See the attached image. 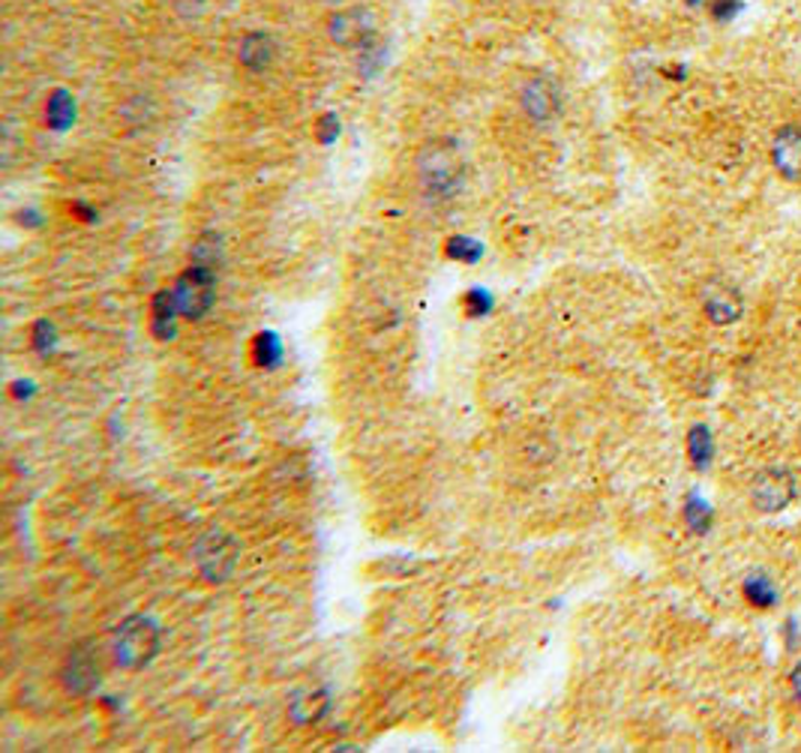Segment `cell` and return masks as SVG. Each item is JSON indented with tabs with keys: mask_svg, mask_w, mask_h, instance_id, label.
Instances as JSON below:
<instances>
[{
	"mask_svg": "<svg viewBox=\"0 0 801 753\" xmlns=\"http://www.w3.org/2000/svg\"><path fill=\"white\" fill-rule=\"evenodd\" d=\"M418 178H421L426 201L444 205V201L456 199V192L463 189L465 180L460 147L451 138H435L430 145H423L421 157H418Z\"/></svg>",
	"mask_w": 801,
	"mask_h": 753,
	"instance_id": "obj_1",
	"label": "cell"
},
{
	"mask_svg": "<svg viewBox=\"0 0 801 753\" xmlns=\"http://www.w3.org/2000/svg\"><path fill=\"white\" fill-rule=\"evenodd\" d=\"M159 651V628L148 616H129L112 639V658L120 670H145Z\"/></svg>",
	"mask_w": 801,
	"mask_h": 753,
	"instance_id": "obj_2",
	"label": "cell"
},
{
	"mask_svg": "<svg viewBox=\"0 0 801 753\" xmlns=\"http://www.w3.org/2000/svg\"><path fill=\"white\" fill-rule=\"evenodd\" d=\"M238 558H241V546L232 534L220 532V529L204 534L196 546V565L208 583H225L234 574Z\"/></svg>",
	"mask_w": 801,
	"mask_h": 753,
	"instance_id": "obj_3",
	"label": "cell"
},
{
	"mask_svg": "<svg viewBox=\"0 0 801 753\" xmlns=\"http://www.w3.org/2000/svg\"><path fill=\"white\" fill-rule=\"evenodd\" d=\"M213 285H217V268L208 264H190V271L180 276L171 294H175V304L183 318H201L213 306Z\"/></svg>",
	"mask_w": 801,
	"mask_h": 753,
	"instance_id": "obj_4",
	"label": "cell"
},
{
	"mask_svg": "<svg viewBox=\"0 0 801 753\" xmlns=\"http://www.w3.org/2000/svg\"><path fill=\"white\" fill-rule=\"evenodd\" d=\"M99 681H103V663H99V655H96L94 646L91 642L75 646L66 655L64 667H61V684L66 688V693L91 697L99 688Z\"/></svg>",
	"mask_w": 801,
	"mask_h": 753,
	"instance_id": "obj_5",
	"label": "cell"
},
{
	"mask_svg": "<svg viewBox=\"0 0 801 753\" xmlns=\"http://www.w3.org/2000/svg\"><path fill=\"white\" fill-rule=\"evenodd\" d=\"M795 499V481L787 469L759 471L750 483V502L762 513H778Z\"/></svg>",
	"mask_w": 801,
	"mask_h": 753,
	"instance_id": "obj_6",
	"label": "cell"
},
{
	"mask_svg": "<svg viewBox=\"0 0 801 753\" xmlns=\"http://www.w3.org/2000/svg\"><path fill=\"white\" fill-rule=\"evenodd\" d=\"M330 36L342 49H367L372 36H376V19L363 7L342 10L330 19Z\"/></svg>",
	"mask_w": 801,
	"mask_h": 753,
	"instance_id": "obj_7",
	"label": "cell"
},
{
	"mask_svg": "<svg viewBox=\"0 0 801 753\" xmlns=\"http://www.w3.org/2000/svg\"><path fill=\"white\" fill-rule=\"evenodd\" d=\"M703 310H706L708 322L715 325H733L745 313V297L736 285L729 283H708L703 292Z\"/></svg>",
	"mask_w": 801,
	"mask_h": 753,
	"instance_id": "obj_8",
	"label": "cell"
},
{
	"mask_svg": "<svg viewBox=\"0 0 801 753\" xmlns=\"http://www.w3.org/2000/svg\"><path fill=\"white\" fill-rule=\"evenodd\" d=\"M771 163L783 180H801V124L783 126L774 136Z\"/></svg>",
	"mask_w": 801,
	"mask_h": 753,
	"instance_id": "obj_9",
	"label": "cell"
},
{
	"mask_svg": "<svg viewBox=\"0 0 801 753\" xmlns=\"http://www.w3.org/2000/svg\"><path fill=\"white\" fill-rule=\"evenodd\" d=\"M523 108H526V115L531 117V121H538V124L552 121L561 108V94L559 87H556V82H549L544 75L531 79V82L526 84V91H523Z\"/></svg>",
	"mask_w": 801,
	"mask_h": 753,
	"instance_id": "obj_10",
	"label": "cell"
},
{
	"mask_svg": "<svg viewBox=\"0 0 801 753\" xmlns=\"http://www.w3.org/2000/svg\"><path fill=\"white\" fill-rule=\"evenodd\" d=\"M330 709V700H327L325 691H309V693H301L292 700L288 705V718L297 723V726H309V723L322 721Z\"/></svg>",
	"mask_w": 801,
	"mask_h": 753,
	"instance_id": "obj_11",
	"label": "cell"
},
{
	"mask_svg": "<svg viewBox=\"0 0 801 753\" xmlns=\"http://www.w3.org/2000/svg\"><path fill=\"white\" fill-rule=\"evenodd\" d=\"M250 360H253V367L259 369L280 367V360H283V343H280V336L271 334V331L255 334L253 339H250Z\"/></svg>",
	"mask_w": 801,
	"mask_h": 753,
	"instance_id": "obj_12",
	"label": "cell"
},
{
	"mask_svg": "<svg viewBox=\"0 0 801 753\" xmlns=\"http://www.w3.org/2000/svg\"><path fill=\"white\" fill-rule=\"evenodd\" d=\"M271 61H274V42H271V36H264V33H250L241 45L243 66L253 70V73H259V70H264Z\"/></svg>",
	"mask_w": 801,
	"mask_h": 753,
	"instance_id": "obj_13",
	"label": "cell"
},
{
	"mask_svg": "<svg viewBox=\"0 0 801 753\" xmlns=\"http://www.w3.org/2000/svg\"><path fill=\"white\" fill-rule=\"evenodd\" d=\"M745 597H748V604H753V607L769 609L778 604V586L766 574H748V579H745Z\"/></svg>",
	"mask_w": 801,
	"mask_h": 753,
	"instance_id": "obj_14",
	"label": "cell"
},
{
	"mask_svg": "<svg viewBox=\"0 0 801 753\" xmlns=\"http://www.w3.org/2000/svg\"><path fill=\"white\" fill-rule=\"evenodd\" d=\"M687 453L694 460L696 469H706L712 462V453H715V441H712V432L708 427H694L691 436H687Z\"/></svg>",
	"mask_w": 801,
	"mask_h": 753,
	"instance_id": "obj_15",
	"label": "cell"
},
{
	"mask_svg": "<svg viewBox=\"0 0 801 753\" xmlns=\"http://www.w3.org/2000/svg\"><path fill=\"white\" fill-rule=\"evenodd\" d=\"M45 115H49V124L52 126H66L75 117V103L70 100V94L57 91V94H52V100H49Z\"/></svg>",
	"mask_w": 801,
	"mask_h": 753,
	"instance_id": "obj_16",
	"label": "cell"
},
{
	"mask_svg": "<svg viewBox=\"0 0 801 753\" xmlns=\"http://www.w3.org/2000/svg\"><path fill=\"white\" fill-rule=\"evenodd\" d=\"M685 520L696 534H706L708 525H712V508L699 495H691L685 504Z\"/></svg>",
	"mask_w": 801,
	"mask_h": 753,
	"instance_id": "obj_17",
	"label": "cell"
},
{
	"mask_svg": "<svg viewBox=\"0 0 801 753\" xmlns=\"http://www.w3.org/2000/svg\"><path fill=\"white\" fill-rule=\"evenodd\" d=\"M444 252H447V259H456V262H477L484 255L481 243L468 241V238H451Z\"/></svg>",
	"mask_w": 801,
	"mask_h": 753,
	"instance_id": "obj_18",
	"label": "cell"
},
{
	"mask_svg": "<svg viewBox=\"0 0 801 753\" xmlns=\"http://www.w3.org/2000/svg\"><path fill=\"white\" fill-rule=\"evenodd\" d=\"M463 310H465V315L477 318V315H484L493 310V297H489L484 289H472V292L463 294Z\"/></svg>",
	"mask_w": 801,
	"mask_h": 753,
	"instance_id": "obj_19",
	"label": "cell"
},
{
	"mask_svg": "<svg viewBox=\"0 0 801 753\" xmlns=\"http://www.w3.org/2000/svg\"><path fill=\"white\" fill-rule=\"evenodd\" d=\"M316 133H318V142H325V145L327 142H334V138L339 136V121L334 115L322 117L316 126Z\"/></svg>",
	"mask_w": 801,
	"mask_h": 753,
	"instance_id": "obj_20",
	"label": "cell"
},
{
	"mask_svg": "<svg viewBox=\"0 0 801 753\" xmlns=\"http://www.w3.org/2000/svg\"><path fill=\"white\" fill-rule=\"evenodd\" d=\"M790 688H792V697L801 702V660H799V667L790 672Z\"/></svg>",
	"mask_w": 801,
	"mask_h": 753,
	"instance_id": "obj_21",
	"label": "cell"
},
{
	"mask_svg": "<svg viewBox=\"0 0 801 753\" xmlns=\"http://www.w3.org/2000/svg\"><path fill=\"white\" fill-rule=\"evenodd\" d=\"M691 3H694V0H691Z\"/></svg>",
	"mask_w": 801,
	"mask_h": 753,
	"instance_id": "obj_22",
	"label": "cell"
}]
</instances>
